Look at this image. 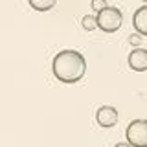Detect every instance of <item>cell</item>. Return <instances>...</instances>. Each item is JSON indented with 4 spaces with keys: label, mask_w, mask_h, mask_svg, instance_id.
I'll return each instance as SVG.
<instances>
[{
    "label": "cell",
    "mask_w": 147,
    "mask_h": 147,
    "mask_svg": "<svg viewBox=\"0 0 147 147\" xmlns=\"http://www.w3.org/2000/svg\"><path fill=\"white\" fill-rule=\"evenodd\" d=\"M52 68L61 83H77L86 74V59L76 50H63L53 57Z\"/></svg>",
    "instance_id": "cell-1"
},
{
    "label": "cell",
    "mask_w": 147,
    "mask_h": 147,
    "mask_svg": "<svg viewBox=\"0 0 147 147\" xmlns=\"http://www.w3.org/2000/svg\"><path fill=\"white\" fill-rule=\"evenodd\" d=\"M96 20H98L99 30H103L105 33H114V31H118L119 26H121L123 15H121V11H119L118 7L107 6L105 9H101L98 15H96Z\"/></svg>",
    "instance_id": "cell-2"
},
{
    "label": "cell",
    "mask_w": 147,
    "mask_h": 147,
    "mask_svg": "<svg viewBox=\"0 0 147 147\" xmlns=\"http://www.w3.org/2000/svg\"><path fill=\"white\" fill-rule=\"evenodd\" d=\"M125 134H127V144H131L132 147H147V119L131 121Z\"/></svg>",
    "instance_id": "cell-3"
},
{
    "label": "cell",
    "mask_w": 147,
    "mask_h": 147,
    "mask_svg": "<svg viewBox=\"0 0 147 147\" xmlns=\"http://www.w3.org/2000/svg\"><path fill=\"white\" fill-rule=\"evenodd\" d=\"M96 119H98L99 127L110 129L118 123V110L114 107H109V105L107 107H99L98 112H96Z\"/></svg>",
    "instance_id": "cell-4"
},
{
    "label": "cell",
    "mask_w": 147,
    "mask_h": 147,
    "mask_svg": "<svg viewBox=\"0 0 147 147\" xmlns=\"http://www.w3.org/2000/svg\"><path fill=\"white\" fill-rule=\"evenodd\" d=\"M129 66L134 72H145L147 70V50L136 48L129 53Z\"/></svg>",
    "instance_id": "cell-5"
},
{
    "label": "cell",
    "mask_w": 147,
    "mask_h": 147,
    "mask_svg": "<svg viewBox=\"0 0 147 147\" xmlns=\"http://www.w3.org/2000/svg\"><path fill=\"white\" fill-rule=\"evenodd\" d=\"M132 24H134L136 33H140L142 37H147V6H142L134 11Z\"/></svg>",
    "instance_id": "cell-6"
},
{
    "label": "cell",
    "mask_w": 147,
    "mask_h": 147,
    "mask_svg": "<svg viewBox=\"0 0 147 147\" xmlns=\"http://www.w3.org/2000/svg\"><path fill=\"white\" fill-rule=\"evenodd\" d=\"M57 0H30V6L37 9V11H50L52 7H55Z\"/></svg>",
    "instance_id": "cell-7"
},
{
    "label": "cell",
    "mask_w": 147,
    "mask_h": 147,
    "mask_svg": "<svg viewBox=\"0 0 147 147\" xmlns=\"http://www.w3.org/2000/svg\"><path fill=\"white\" fill-rule=\"evenodd\" d=\"M81 24H83V30H86V31H94L96 28H98V20H96V15H85V17H83V20H81Z\"/></svg>",
    "instance_id": "cell-8"
},
{
    "label": "cell",
    "mask_w": 147,
    "mask_h": 147,
    "mask_svg": "<svg viewBox=\"0 0 147 147\" xmlns=\"http://www.w3.org/2000/svg\"><path fill=\"white\" fill-rule=\"evenodd\" d=\"M90 7L94 9L96 13H99L101 9H105L107 7V0H92V4H90Z\"/></svg>",
    "instance_id": "cell-9"
},
{
    "label": "cell",
    "mask_w": 147,
    "mask_h": 147,
    "mask_svg": "<svg viewBox=\"0 0 147 147\" xmlns=\"http://www.w3.org/2000/svg\"><path fill=\"white\" fill-rule=\"evenodd\" d=\"M129 42H131L132 46H138V44H142V35H140V33H136V35H131V37H129Z\"/></svg>",
    "instance_id": "cell-10"
},
{
    "label": "cell",
    "mask_w": 147,
    "mask_h": 147,
    "mask_svg": "<svg viewBox=\"0 0 147 147\" xmlns=\"http://www.w3.org/2000/svg\"><path fill=\"white\" fill-rule=\"evenodd\" d=\"M114 147H132V145L131 144H116Z\"/></svg>",
    "instance_id": "cell-11"
},
{
    "label": "cell",
    "mask_w": 147,
    "mask_h": 147,
    "mask_svg": "<svg viewBox=\"0 0 147 147\" xmlns=\"http://www.w3.org/2000/svg\"><path fill=\"white\" fill-rule=\"evenodd\" d=\"M142 2H145V4H147V0H142Z\"/></svg>",
    "instance_id": "cell-12"
}]
</instances>
